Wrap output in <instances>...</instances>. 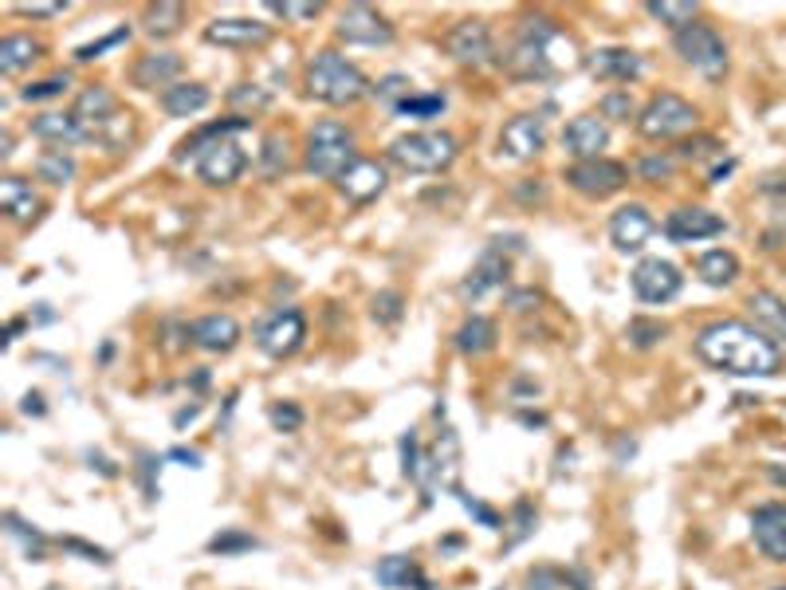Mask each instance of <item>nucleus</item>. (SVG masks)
Instances as JSON below:
<instances>
[{
    "instance_id": "1",
    "label": "nucleus",
    "mask_w": 786,
    "mask_h": 590,
    "mask_svg": "<svg viewBox=\"0 0 786 590\" xmlns=\"http://www.w3.org/2000/svg\"><path fill=\"white\" fill-rule=\"evenodd\" d=\"M696 354L712 370L736 374V378H775L783 370V351L755 323H743V319L707 323L696 334Z\"/></svg>"
},
{
    "instance_id": "2",
    "label": "nucleus",
    "mask_w": 786,
    "mask_h": 590,
    "mask_svg": "<svg viewBox=\"0 0 786 590\" xmlns=\"http://www.w3.org/2000/svg\"><path fill=\"white\" fill-rule=\"evenodd\" d=\"M579 63V48L574 39L547 16H531L523 20L520 36L511 44L508 56V71L515 79H550L559 71H570Z\"/></svg>"
},
{
    "instance_id": "3",
    "label": "nucleus",
    "mask_w": 786,
    "mask_h": 590,
    "mask_svg": "<svg viewBox=\"0 0 786 590\" xmlns=\"http://www.w3.org/2000/svg\"><path fill=\"white\" fill-rule=\"evenodd\" d=\"M245 130H252V118L233 115L225 118V122H213V127L196 130L189 142H181V154L177 157L193 154L196 177H201L205 186H233L248 166L245 146H240L233 134H245Z\"/></svg>"
},
{
    "instance_id": "4",
    "label": "nucleus",
    "mask_w": 786,
    "mask_h": 590,
    "mask_svg": "<svg viewBox=\"0 0 786 590\" xmlns=\"http://www.w3.org/2000/svg\"><path fill=\"white\" fill-rule=\"evenodd\" d=\"M75 115L79 130L87 142H98V146L107 150H127L130 138H134V122H130V110H122L115 95L107 87H87L83 95L75 98Z\"/></svg>"
},
{
    "instance_id": "5",
    "label": "nucleus",
    "mask_w": 786,
    "mask_h": 590,
    "mask_svg": "<svg viewBox=\"0 0 786 590\" xmlns=\"http://www.w3.org/2000/svg\"><path fill=\"white\" fill-rule=\"evenodd\" d=\"M366 91H370L366 75L354 68L346 56H338V51H319V56L307 63V95L319 98V103L350 107Z\"/></svg>"
},
{
    "instance_id": "6",
    "label": "nucleus",
    "mask_w": 786,
    "mask_h": 590,
    "mask_svg": "<svg viewBox=\"0 0 786 590\" xmlns=\"http://www.w3.org/2000/svg\"><path fill=\"white\" fill-rule=\"evenodd\" d=\"M390 162L409 174H441L456 162V138L449 130H413L390 142Z\"/></svg>"
},
{
    "instance_id": "7",
    "label": "nucleus",
    "mask_w": 786,
    "mask_h": 590,
    "mask_svg": "<svg viewBox=\"0 0 786 590\" xmlns=\"http://www.w3.org/2000/svg\"><path fill=\"white\" fill-rule=\"evenodd\" d=\"M358 157H354V134L343 127V122H334V118H323V122H314L311 134H307V169L314 177H338L354 166Z\"/></svg>"
},
{
    "instance_id": "8",
    "label": "nucleus",
    "mask_w": 786,
    "mask_h": 590,
    "mask_svg": "<svg viewBox=\"0 0 786 590\" xmlns=\"http://www.w3.org/2000/svg\"><path fill=\"white\" fill-rule=\"evenodd\" d=\"M700 115L696 107L688 103V98L672 95V91H665V95H653L641 107L638 115V130L645 138H653V142H660V138H680L688 134V130H696Z\"/></svg>"
},
{
    "instance_id": "9",
    "label": "nucleus",
    "mask_w": 786,
    "mask_h": 590,
    "mask_svg": "<svg viewBox=\"0 0 786 590\" xmlns=\"http://www.w3.org/2000/svg\"><path fill=\"white\" fill-rule=\"evenodd\" d=\"M672 48L688 68H696L704 79H719L727 71V44L712 24H688L672 36Z\"/></svg>"
},
{
    "instance_id": "10",
    "label": "nucleus",
    "mask_w": 786,
    "mask_h": 590,
    "mask_svg": "<svg viewBox=\"0 0 786 590\" xmlns=\"http://www.w3.org/2000/svg\"><path fill=\"white\" fill-rule=\"evenodd\" d=\"M307 339V319L299 307H275L255 323V346L267 358H291Z\"/></svg>"
},
{
    "instance_id": "11",
    "label": "nucleus",
    "mask_w": 786,
    "mask_h": 590,
    "mask_svg": "<svg viewBox=\"0 0 786 590\" xmlns=\"http://www.w3.org/2000/svg\"><path fill=\"white\" fill-rule=\"evenodd\" d=\"M567 181L582 197L602 201V197H614L618 189H626L629 169L621 162H614V157H590V162H579V166L567 169Z\"/></svg>"
},
{
    "instance_id": "12",
    "label": "nucleus",
    "mask_w": 786,
    "mask_h": 590,
    "mask_svg": "<svg viewBox=\"0 0 786 590\" xmlns=\"http://www.w3.org/2000/svg\"><path fill=\"white\" fill-rule=\"evenodd\" d=\"M680 287H684V275H680L677 264H668L660 256H648L633 268V292L645 299V304H668L677 299Z\"/></svg>"
},
{
    "instance_id": "13",
    "label": "nucleus",
    "mask_w": 786,
    "mask_h": 590,
    "mask_svg": "<svg viewBox=\"0 0 786 590\" xmlns=\"http://www.w3.org/2000/svg\"><path fill=\"white\" fill-rule=\"evenodd\" d=\"M338 36L346 44H366V48H385L393 44V24L373 12L370 4H350V9L338 12Z\"/></svg>"
},
{
    "instance_id": "14",
    "label": "nucleus",
    "mask_w": 786,
    "mask_h": 590,
    "mask_svg": "<svg viewBox=\"0 0 786 590\" xmlns=\"http://www.w3.org/2000/svg\"><path fill=\"white\" fill-rule=\"evenodd\" d=\"M547 146V122L539 115H515L500 130V154L511 162H527Z\"/></svg>"
},
{
    "instance_id": "15",
    "label": "nucleus",
    "mask_w": 786,
    "mask_h": 590,
    "mask_svg": "<svg viewBox=\"0 0 786 590\" xmlns=\"http://www.w3.org/2000/svg\"><path fill=\"white\" fill-rule=\"evenodd\" d=\"M449 56L456 63H468V68H484L496 59V44H491V32L484 20H461L456 28L449 32Z\"/></svg>"
},
{
    "instance_id": "16",
    "label": "nucleus",
    "mask_w": 786,
    "mask_h": 590,
    "mask_svg": "<svg viewBox=\"0 0 786 590\" xmlns=\"http://www.w3.org/2000/svg\"><path fill=\"white\" fill-rule=\"evenodd\" d=\"M724 216L712 213V209H700V205H684L677 213H668L665 221V236L672 245H696V240H707V236H719L724 233Z\"/></svg>"
},
{
    "instance_id": "17",
    "label": "nucleus",
    "mask_w": 786,
    "mask_h": 590,
    "mask_svg": "<svg viewBox=\"0 0 786 590\" xmlns=\"http://www.w3.org/2000/svg\"><path fill=\"white\" fill-rule=\"evenodd\" d=\"M653 228H657V221H653V213H648L645 205H621L618 213L609 216V240H614V248L618 252H641V248L648 245V236H653Z\"/></svg>"
},
{
    "instance_id": "18",
    "label": "nucleus",
    "mask_w": 786,
    "mask_h": 590,
    "mask_svg": "<svg viewBox=\"0 0 786 590\" xmlns=\"http://www.w3.org/2000/svg\"><path fill=\"white\" fill-rule=\"evenodd\" d=\"M751 540L771 563H786V504H763L751 511Z\"/></svg>"
},
{
    "instance_id": "19",
    "label": "nucleus",
    "mask_w": 786,
    "mask_h": 590,
    "mask_svg": "<svg viewBox=\"0 0 786 590\" xmlns=\"http://www.w3.org/2000/svg\"><path fill=\"white\" fill-rule=\"evenodd\" d=\"M586 71L602 83H633V79H641L645 63L629 48H598L586 56Z\"/></svg>"
},
{
    "instance_id": "20",
    "label": "nucleus",
    "mask_w": 786,
    "mask_h": 590,
    "mask_svg": "<svg viewBox=\"0 0 786 590\" xmlns=\"http://www.w3.org/2000/svg\"><path fill=\"white\" fill-rule=\"evenodd\" d=\"M606 142H609V127H606V118H602V115H579V118H570L567 134H562V146H567V154H574L579 162L602 157Z\"/></svg>"
},
{
    "instance_id": "21",
    "label": "nucleus",
    "mask_w": 786,
    "mask_h": 590,
    "mask_svg": "<svg viewBox=\"0 0 786 590\" xmlns=\"http://www.w3.org/2000/svg\"><path fill=\"white\" fill-rule=\"evenodd\" d=\"M747 311H751V319H755L759 331H763L766 339L783 351L786 346V299L783 295L759 287V292L747 295Z\"/></svg>"
},
{
    "instance_id": "22",
    "label": "nucleus",
    "mask_w": 786,
    "mask_h": 590,
    "mask_svg": "<svg viewBox=\"0 0 786 590\" xmlns=\"http://www.w3.org/2000/svg\"><path fill=\"white\" fill-rule=\"evenodd\" d=\"M209 44H221V48H252V44H264L267 39V24L252 16H225L213 20L205 28Z\"/></svg>"
},
{
    "instance_id": "23",
    "label": "nucleus",
    "mask_w": 786,
    "mask_h": 590,
    "mask_svg": "<svg viewBox=\"0 0 786 590\" xmlns=\"http://www.w3.org/2000/svg\"><path fill=\"white\" fill-rule=\"evenodd\" d=\"M338 189L343 197H350L354 205H366L385 189V169L382 162H370V157H358L343 177H338Z\"/></svg>"
},
{
    "instance_id": "24",
    "label": "nucleus",
    "mask_w": 786,
    "mask_h": 590,
    "mask_svg": "<svg viewBox=\"0 0 786 590\" xmlns=\"http://www.w3.org/2000/svg\"><path fill=\"white\" fill-rule=\"evenodd\" d=\"M189 339L209 354H225L240 339V323H236L233 315H205V319H196L189 327Z\"/></svg>"
},
{
    "instance_id": "25",
    "label": "nucleus",
    "mask_w": 786,
    "mask_h": 590,
    "mask_svg": "<svg viewBox=\"0 0 786 590\" xmlns=\"http://www.w3.org/2000/svg\"><path fill=\"white\" fill-rule=\"evenodd\" d=\"M456 461H461V449H456V437H452V429L441 433V441H437V449L429 452V457H421V476L417 481L425 484V492H432L437 484H452V472H456Z\"/></svg>"
},
{
    "instance_id": "26",
    "label": "nucleus",
    "mask_w": 786,
    "mask_h": 590,
    "mask_svg": "<svg viewBox=\"0 0 786 590\" xmlns=\"http://www.w3.org/2000/svg\"><path fill=\"white\" fill-rule=\"evenodd\" d=\"M0 209L9 213V221H16V225H28L32 216L39 213V197L36 189H32V181H24V177H4L0 181Z\"/></svg>"
},
{
    "instance_id": "27",
    "label": "nucleus",
    "mask_w": 786,
    "mask_h": 590,
    "mask_svg": "<svg viewBox=\"0 0 786 590\" xmlns=\"http://www.w3.org/2000/svg\"><path fill=\"white\" fill-rule=\"evenodd\" d=\"M181 75V56H174V51H150V56L138 59L134 68V83L138 87H174V79Z\"/></svg>"
},
{
    "instance_id": "28",
    "label": "nucleus",
    "mask_w": 786,
    "mask_h": 590,
    "mask_svg": "<svg viewBox=\"0 0 786 590\" xmlns=\"http://www.w3.org/2000/svg\"><path fill=\"white\" fill-rule=\"evenodd\" d=\"M378 582L393 590H432V582L425 579V570L409 559V555H390V559L378 563Z\"/></svg>"
},
{
    "instance_id": "29",
    "label": "nucleus",
    "mask_w": 786,
    "mask_h": 590,
    "mask_svg": "<svg viewBox=\"0 0 786 590\" xmlns=\"http://www.w3.org/2000/svg\"><path fill=\"white\" fill-rule=\"evenodd\" d=\"M32 134L44 138V142H51L56 150H68V146H79V142H87L71 110H68V115H56V110H48V115L32 118Z\"/></svg>"
},
{
    "instance_id": "30",
    "label": "nucleus",
    "mask_w": 786,
    "mask_h": 590,
    "mask_svg": "<svg viewBox=\"0 0 786 590\" xmlns=\"http://www.w3.org/2000/svg\"><path fill=\"white\" fill-rule=\"evenodd\" d=\"M209 87L205 83H174L169 91H162V110L174 118H189L196 115V110L209 107Z\"/></svg>"
},
{
    "instance_id": "31",
    "label": "nucleus",
    "mask_w": 786,
    "mask_h": 590,
    "mask_svg": "<svg viewBox=\"0 0 786 590\" xmlns=\"http://www.w3.org/2000/svg\"><path fill=\"white\" fill-rule=\"evenodd\" d=\"M503 280H508V260H503V256L491 248L480 264L468 272V280H464L461 292L468 295V299H480V295L491 292V287H503Z\"/></svg>"
},
{
    "instance_id": "32",
    "label": "nucleus",
    "mask_w": 786,
    "mask_h": 590,
    "mask_svg": "<svg viewBox=\"0 0 786 590\" xmlns=\"http://www.w3.org/2000/svg\"><path fill=\"white\" fill-rule=\"evenodd\" d=\"M696 272H700V280H704L707 287L736 284V280H739V256L727 252V248H712V252L700 256Z\"/></svg>"
},
{
    "instance_id": "33",
    "label": "nucleus",
    "mask_w": 786,
    "mask_h": 590,
    "mask_svg": "<svg viewBox=\"0 0 786 590\" xmlns=\"http://www.w3.org/2000/svg\"><path fill=\"white\" fill-rule=\"evenodd\" d=\"M44 51V44L32 36H4L0 39V71L4 75H20L24 68H32Z\"/></svg>"
},
{
    "instance_id": "34",
    "label": "nucleus",
    "mask_w": 786,
    "mask_h": 590,
    "mask_svg": "<svg viewBox=\"0 0 786 590\" xmlns=\"http://www.w3.org/2000/svg\"><path fill=\"white\" fill-rule=\"evenodd\" d=\"M496 346V323L484 315H472L468 323L456 331V351L461 354H488Z\"/></svg>"
},
{
    "instance_id": "35",
    "label": "nucleus",
    "mask_w": 786,
    "mask_h": 590,
    "mask_svg": "<svg viewBox=\"0 0 786 590\" xmlns=\"http://www.w3.org/2000/svg\"><path fill=\"white\" fill-rule=\"evenodd\" d=\"M36 177L48 181V186H68L71 177H75V157L63 154V150H48V154H39Z\"/></svg>"
},
{
    "instance_id": "36",
    "label": "nucleus",
    "mask_w": 786,
    "mask_h": 590,
    "mask_svg": "<svg viewBox=\"0 0 786 590\" xmlns=\"http://www.w3.org/2000/svg\"><path fill=\"white\" fill-rule=\"evenodd\" d=\"M645 12L653 20H660V24H668V28H688V24H696V12L700 4H677V0H648Z\"/></svg>"
},
{
    "instance_id": "37",
    "label": "nucleus",
    "mask_w": 786,
    "mask_h": 590,
    "mask_svg": "<svg viewBox=\"0 0 786 590\" xmlns=\"http://www.w3.org/2000/svg\"><path fill=\"white\" fill-rule=\"evenodd\" d=\"M181 20H186L181 4H150L142 24H146V32L157 39V36H174V32L181 28Z\"/></svg>"
},
{
    "instance_id": "38",
    "label": "nucleus",
    "mask_w": 786,
    "mask_h": 590,
    "mask_svg": "<svg viewBox=\"0 0 786 590\" xmlns=\"http://www.w3.org/2000/svg\"><path fill=\"white\" fill-rule=\"evenodd\" d=\"M626 334H629V343H633V346L648 351V346H657L660 339H665L668 327L660 323V319H633V323L626 327Z\"/></svg>"
},
{
    "instance_id": "39",
    "label": "nucleus",
    "mask_w": 786,
    "mask_h": 590,
    "mask_svg": "<svg viewBox=\"0 0 786 590\" xmlns=\"http://www.w3.org/2000/svg\"><path fill=\"white\" fill-rule=\"evenodd\" d=\"M441 110H444V95H409L397 107V115H405V118H441Z\"/></svg>"
},
{
    "instance_id": "40",
    "label": "nucleus",
    "mask_w": 786,
    "mask_h": 590,
    "mask_svg": "<svg viewBox=\"0 0 786 590\" xmlns=\"http://www.w3.org/2000/svg\"><path fill=\"white\" fill-rule=\"evenodd\" d=\"M260 166H264V174H279V169H287V138L284 134H267L264 138V154H260Z\"/></svg>"
},
{
    "instance_id": "41",
    "label": "nucleus",
    "mask_w": 786,
    "mask_h": 590,
    "mask_svg": "<svg viewBox=\"0 0 786 590\" xmlns=\"http://www.w3.org/2000/svg\"><path fill=\"white\" fill-rule=\"evenodd\" d=\"M641 110L633 107V98H629V91H609L606 98H602V118H614V122H629V118H638Z\"/></svg>"
},
{
    "instance_id": "42",
    "label": "nucleus",
    "mask_w": 786,
    "mask_h": 590,
    "mask_svg": "<svg viewBox=\"0 0 786 590\" xmlns=\"http://www.w3.org/2000/svg\"><path fill=\"white\" fill-rule=\"evenodd\" d=\"M68 91V75H51V79H39V83H28V87L20 91L24 103H44V98H59Z\"/></svg>"
},
{
    "instance_id": "43",
    "label": "nucleus",
    "mask_w": 786,
    "mask_h": 590,
    "mask_svg": "<svg viewBox=\"0 0 786 590\" xmlns=\"http://www.w3.org/2000/svg\"><path fill=\"white\" fill-rule=\"evenodd\" d=\"M409 87H413V83H409V79H405V75H385L382 83H378V87H373V95H378V98H385V103H390V107L397 110V107H402V103H405V98L413 95Z\"/></svg>"
},
{
    "instance_id": "44",
    "label": "nucleus",
    "mask_w": 786,
    "mask_h": 590,
    "mask_svg": "<svg viewBox=\"0 0 786 590\" xmlns=\"http://www.w3.org/2000/svg\"><path fill=\"white\" fill-rule=\"evenodd\" d=\"M402 311H405V299L397 292H382V295H373V319L378 323H397L402 319Z\"/></svg>"
},
{
    "instance_id": "45",
    "label": "nucleus",
    "mask_w": 786,
    "mask_h": 590,
    "mask_svg": "<svg viewBox=\"0 0 786 590\" xmlns=\"http://www.w3.org/2000/svg\"><path fill=\"white\" fill-rule=\"evenodd\" d=\"M719 150H724V146H719V142H716V138H684V142H680V146H677V154L680 157H688V162H704V157H712V154H719Z\"/></svg>"
},
{
    "instance_id": "46",
    "label": "nucleus",
    "mask_w": 786,
    "mask_h": 590,
    "mask_svg": "<svg viewBox=\"0 0 786 590\" xmlns=\"http://www.w3.org/2000/svg\"><path fill=\"white\" fill-rule=\"evenodd\" d=\"M122 39H130V28H127V24H122V28H115V32H110V36L95 39V44H83V48L75 51V59H83V63H87V59H98V56H103V51L118 48Z\"/></svg>"
},
{
    "instance_id": "47",
    "label": "nucleus",
    "mask_w": 786,
    "mask_h": 590,
    "mask_svg": "<svg viewBox=\"0 0 786 590\" xmlns=\"http://www.w3.org/2000/svg\"><path fill=\"white\" fill-rule=\"evenodd\" d=\"M402 472L409 476V481L421 476V449H417V433L413 429L402 437Z\"/></svg>"
},
{
    "instance_id": "48",
    "label": "nucleus",
    "mask_w": 786,
    "mask_h": 590,
    "mask_svg": "<svg viewBox=\"0 0 786 590\" xmlns=\"http://www.w3.org/2000/svg\"><path fill=\"white\" fill-rule=\"evenodd\" d=\"M272 425L275 429H284V433H295L299 425H303V410L291 405V402H275L272 405Z\"/></svg>"
},
{
    "instance_id": "49",
    "label": "nucleus",
    "mask_w": 786,
    "mask_h": 590,
    "mask_svg": "<svg viewBox=\"0 0 786 590\" xmlns=\"http://www.w3.org/2000/svg\"><path fill=\"white\" fill-rule=\"evenodd\" d=\"M267 12L284 20H314L323 12V4H291V0H284V4H267Z\"/></svg>"
},
{
    "instance_id": "50",
    "label": "nucleus",
    "mask_w": 786,
    "mask_h": 590,
    "mask_svg": "<svg viewBox=\"0 0 786 590\" xmlns=\"http://www.w3.org/2000/svg\"><path fill=\"white\" fill-rule=\"evenodd\" d=\"M641 177H648V181H660V177H668L672 174V157L668 154H648V157H641Z\"/></svg>"
},
{
    "instance_id": "51",
    "label": "nucleus",
    "mask_w": 786,
    "mask_h": 590,
    "mask_svg": "<svg viewBox=\"0 0 786 590\" xmlns=\"http://www.w3.org/2000/svg\"><path fill=\"white\" fill-rule=\"evenodd\" d=\"M248 547H255V540L252 535H245V531H225V535H216L213 543H209V551H248Z\"/></svg>"
},
{
    "instance_id": "52",
    "label": "nucleus",
    "mask_w": 786,
    "mask_h": 590,
    "mask_svg": "<svg viewBox=\"0 0 786 590\" xmlns=\"http://www.w3.org/2000/svg\"><path fill=\"white\" fill-rule=\"evenodd\" d=\"M456 496H461V504L472 511V516H476V520L484 523V528H500V516H496V511H491L488 504H480L476 496H468V492H461V488H456Z\"/></svg>"
},
{
    "instance_id": "53",
    "label": "nucleus",
    "mask_w": 786,
    "mask_h": 590,
    "mask_svg": "<svg viewBox=\"0 0 786 590\" xmlns=\"http://www.w3.org/2000/svg\"><path fill=\"white\" fill-rule=\"evenodd\" d=\"M531 528H535V508H531V504H515V535L508 540V547H515L520 540H527Z\"/></svg>"
},
{
    "instance_id": "54",
    "label": "nucleus",
    "mask_w": 786,
    "mask_h": 590,
    "mask_svg": "<svg viewBox=\"0 0 786 590\" xmlns=\"http://www.w3.org/2000/svg\"><path fill=\"white\" fill-rule=\"evenodd\" d=\"M233 103H248V107H267V95L260 87L248 91V83H240V87L233 91Z\"/></svg>"
},
{
    "instance_id": "55",
    "label": "nucleus",
    "mask_w": 786,
    "mask_h": 590,
    "mask_svg": "<svg viewBox=\"0 0 786 590\" xmlns=\"http://www.w3.org/2000/svg\"><path fill=\"white\" fill-rule=\"evenodd\" d=\"M763 189H766V197L775 201V216L786 225V181H778V186H775V181H766Z\"/></svg>"
},
{
    "instance_id": "56",
    "label": "nucleus",
    "mask_w": 786,
    "mask_h": 590,
    "mask_svg": "<svg viewBox=\"0 0 786 590\" xmlns=\"http://www.w3.org/2000/svg\"><path fill=\"white\" fill-rule=\"evenodd\" d=\"M63 9L68 4H16V12H24V16H59Z\"/></svg>"
},
{
    "instance_id": "57",
    "label": "nucleus",
    "mask_w": 786,
    "mask_h": 590,
    "mask_svg": "<svg viewBox=\"0 0 786 590\" xmlns=\"http://www.w3.org/2000/svg\"><path fill=\"white\" fill-rule=\"evenodd\" d=\"M511 304L520 307V311H527V304H539V295H535V292H523V295H511Z\"/></svg>"
},
{
    "instance_id": "58",
    "label": "nucleus",
    "mask_w": 786,
    "mask_h": 590,
    "mask_svg": "<svg viewBox=\"0 0 786 590\" xmlns=\"http://www.w3.org/2000/svg\"><path fill=\"white\" fill-rule=\"evenodd\" d=\"M24 413H44V405H39V393H28V398H24Z\"/></svg>"
},
{
    "instance_id": "59",
    "label": "nucleus",
    "mask_w": 786,
    "mask_h": 590,
    "mask_svg": "<svg viewBox=\"0 0 786 590\" xmlns=\"http://www.w3.org/2000/svg\"><path fill=\"white\" fill-rule=\"evenodd\" d=\"M174 457H177V461H189V464H201V457H196V452H189V449H174Z\"/></svg>"
},
{
    "instance_id": "60",
    "label": "nucleus",
    "mask_w": 786,
    "mask_h": 590,
    "mask_svg": "<svg viewBox=\"0 0 786 590\" xmlns=\"http://www.w3.org/2000/svg\"><path fill=\"white\" fill-rule=\"evenodd\" d=\"M771 481L783 484V488H786V469H771Z\"/></svg>"
},
{
    "instance_id": "61",
    "label": "nucleus",
    "mask_w": 786,
    "mask_h": 590,
    "mask_svg": "<svg viewBox=\"0 0 786 590\" xmlns=\"http://www.w3.org/2000/svg\"><path fill=\"white\" fill-rule=\"evenodd\" d=\"M775 590H786V582H783V587H775Z\"/></svg>"
},
{
    "instance_id": "62",
    "label": "nucleus",
    "mask_w": 786,
    "mask_h": 590,
    "mask_svg": "<svg viewBox=\"0 0 786 590\" xmlns=\"http://www.w3.org/2000/svg\"><path fill=\"white\" fill-rule=\"evenodd\" d=\"M48 590H56V587H48Z\"/></svg>"
}]
</instances>
